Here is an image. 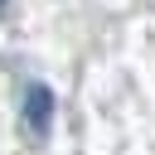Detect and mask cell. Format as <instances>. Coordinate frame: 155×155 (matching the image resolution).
Instances as JSON below:
<instances>
[{"label":"cell","instance_id":"obj_1","mask_svg":"<svg viewBox=\"0 0 155 155\" xmlns=\"http://www.w3.org/2000/svg\"><path fill=\"white\" fill-rule=\"evenodd\" d=\"M48 111H53V97H48L44 82H34V87L24 92V126H29L34 136H44V131H48Z\"/></svg>","mask_w":155,"mask_h":155},{"label":"cell","instance_id":"obj_2","mask_svg":"<svg viewBox=\"0 0 155 155\" xmlns=\"http://www.w3.org/2000/svg\"><path fill=\"white\" fill-rule=\"evenodd\" d=\"M5 5H10V0H0V10H5Z\"/></svg>","mask_w":155,"mask_h":155}]
</instances>
